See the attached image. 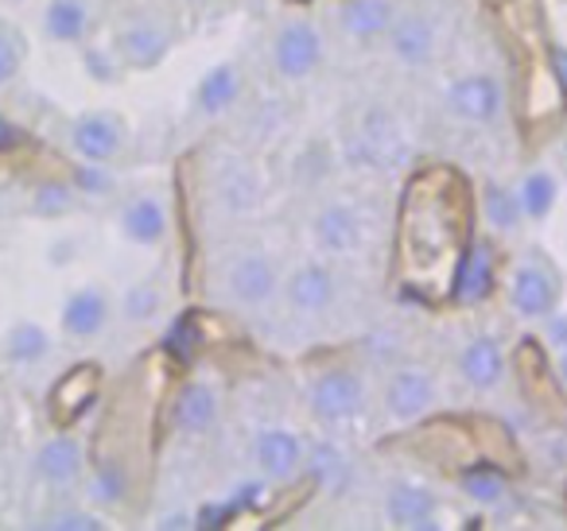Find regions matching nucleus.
Masks as SVG:
<instances>
[{
  "instance_id": "nucleus-7",
  "label": "nucleus",
  "mask_w": 567,
  "mask_h": 531,
  "mask_svg": "<svg viewBox=\"0 0 567 531\" xmlns=\"http://www.w3.org/2000/svg\"><path fill=\"white\" fill-rule=\"evenodd\" d=\"M447 105L458 121L486 125L502 113V86L489 74H463L447 86Z\"/></svg>"
},
{
  "instance_id": "nucleus-2",
  "label": "nucleus",
  "mask_w": 567,
  "mask_h": 531,
  "mask_svg": "<svg viewBox=\"0 0 567 531\" xmlns=\"http://www.w3.org/2000/svg\"><path fill=\"white\" fill-rule=\"evenodd\" d=\"M509 303L520 319H548L559 303V280L548 260L520 257L509 275Z\"/></svg>"
},
{
  "instance_id": "nucleus-30",
  "label": "nucleus",
  "mask_w": 567,
  "mask_h": 531,
  "mask_svg": "<svg viewBox=\"0 0 567 531\" xmlns=\"http://www.w3.org/2000/svg\"><path fill=\"white\" fill-rule=\"evenodd\" d=\"M121 497H125V473H121V469L110 461V466H102L94 477H90L86 500H90V504L113 508V504H121Z\"/></svg>"
},
{
  "instance_id": "nucleus-32",
  "label": "nucleus",
  "mask_w": 567,
  "mask_h": 531,
  "mask_svg": "<svg viewBox=\"0 0 567 531\" xmlns=\"http://www.w3.org/2000/svg\"><path fill=\"white\" fill-rule=\"evenodd\" d=\"M113 187H117V183L105 171V164H82L79 171H74V190L86 198H110Z\"/></svg>"
},
{
  "instance_id": "nucleus-27",
  "label": "nucleus",
  "mask_w": 567,
  "mask_h": 531,
  "mask_svg": "<svg viewBox=\"0 0 567 531\" xmlns=\"http://www.w3.org/2000/svg\"><path fill=\"white\" fill-rule=\"evenodd\" d=\"M32 210L40 218L55 221V218H66L74 210V183H63V179H48L32 190Z\"/></svg>"
},
{
  "instance_id": "nucleus-40",
  "label": "nucleus",
  "mask_w": 567,
  "mask_h": 531,
  "mask_svg": "<svg viewBox=\"0 0 567 531\" xmlns=\"http://www.w3.org/2000/svg\"><path fill=\"white\" fill-rule=\"evenodd\" d=\"M556 376H559V384L567 388V350L559 353V361H556Z\"/></svg>"
},
{
  "instance_id": "nucleus-5",
  "label": "nucleus",
  "mask_w": 567,
  "mask_h": 531,
  "mask_svg": "<svg viewBox=\"0 0 567 531\" xmlns=\"http://www.w3.org/2000/svg\"><path fill=\"white\" fill-rule=\"evenodd\" d=\"M71 144L82 156V164H110L121 152V144H125V125H121V117L110 110L82 113L71 128Z\"/></svg>"
},
{
  "instance_id": "nucleus-33",
  "label": "nucleus",
  "mask_w": 567,
  "mask_h": 531,
  "mask_svg": "<svg viewBox=\"0 0 567 531\" xmlns=\"http://www.w3.org/2000/svg\"><path fill=\"white\" fill-rule=\"evenodd\" d=\"M20 63H24V48H20L17 32H12V28H0V90L17 82Z\"/></svg>"
},
{
  "instance_id": "nucleus-22",
  "label": "nucleus",
  "mask_w": 567,
  "mask_h": 531,
  "mask_svg": "<svg viewBox=\"0 0 567 531\" xmlns=\"http://www.w3.org/2000/svg\"><path fill=\"white\" fill-rule=\"evenodd\" d=\"M90 28V12L82 0H48L43 9V32H48L51 43H82Z\"/></svg>"
},
{
  "instance_id": "nucleus-4",
  "label": "nucleus",
  "mask_w": 567,
  "mask_h": 531,
  "mask_svg": "<svg viewBox=\"0 0 567 531\" xmlns=\"http://www.w3.org/2000/svg\"><path fill=\"white\" fill-rule=\"evenodd\" d=\"M280 288V272L265 252H241L226 268V291L241 306H265Z\"/></svg>"
},
{
  "instance_id": "nucleus-8",
  "label": "nucleus",
  "mask_w": 567,
  "mask_h": 531,
  "mask_svg": "<svg viewBox=\"0 0 567 531\" xmlns=\"http://www.w3.org/2000/svg\"><path fill=\"white\" fill-rule=\"evenodd\" d=\"M435 20L424 12H409V17H396L389 28V51L401 66H427L435 55Z\"/></svg>"
},
{
  "instance_id": "nucleus-39",
  "label": "nucleus",
  "mask_w": 567,
  "mask_h": 531,
  "mask_svg": "<svg viewBox=\"0 0 567 531\" xmlns=\"http://www.w3.org/2000/svg\"><path fill=\"white\" fill-rule=\"evenodd\" d=\"M551 59H556V71H559V79H564V86H567V51L556 48V51H551Z\"/></svg>"
},
{
  "instance_id": "nucleus-25",
  "label": "nucleus",
  "mask_w": 567,
  "mask_h": 531,
  "mask_svg": "<svg viewBox=\"0 0 567 531\" xmlns=\"http://www.w3.org/2000/svg\"><path fill=\"white\" fill-rule=\"evenodd\" d=\"M97 392V368L82 365L74 373H66V381L55 384V415L59 419H74L79 412H86V404Z\"/></svg>"
},
{
  "instance_id": "nucleus-37",
  "label": "nucleus",
  "mask_w": 567,
  "mask_h": 531,
  "mask_svg": "<svg viewBox=\"0 0 567 531\" xmlns=\"http://www.w3.org/2000/svg\"><path fill=\"white\" fill-rule=\"evenodd\" d=\"M548 342L556 345L559 353L567 350V314H556V311L548 314Z\"/></svg>"
},
{
  "instance_id": "nucleus-3",
  "label": "nucleus",
  "mask_w": 567,
  "mask_h": 531,
  "mask_svg": "<svg viewBox=\"0 0 567 531\" xmlns=\"http://www.w3.org/2000/svg\"><path fill=\"white\" fill-rule=\"evenodd\" d=\"M323 59V35L308 20H288L272 40V66L280 79H308Z\"/></svg>"
},
{
  "instance_id": "nucleus-36",
  "label": "nucleus",
  "mask_w": 567,
  "mask_h": 531,
  "mask_svg": "<svg viewBox=\"0 0 567 531\" xmlns=\"http://www.w3.org/2000/svg\"><path fill=\"white\" fill-rule=\"evenodd\" d=\"M82 66H86V74L94 82H102V86H110V82H117V74H121V66L110 59V51H102V48H90L86 55H82Z\"/></svg>"
},
{
  "instance_id": "nucleus-15",
  "label": "nucleus",
  "mask_w": 567,
  "mask_h": 531,
  "mask_svg": "<svg viewBox=\"0 0 567 531\" xmlns=\"http://www.w3.org/2000/svg\"><path fill=\"white\" fill-rule=\"evenodd\" d=\"M435 512H440V500L432 489L424 485H393L385 497V516L396 528H416V531H432L435 528Z\"/></svg>"
},
{
  "instance_id": "nucleus-9",
  "label": "nucleus",
  "mask_w": 567,
  "mask_h": 531,
  "mask_svg": "<svg viewBox=\"0 0 567 531\" xmlns=\"http://www.w3.org/2000/svg\"><path fill=\"white\" fill-rule=\"evenodd\" d=\"M252 458H257L260 473L272 481H292L303 466V446L292 430L284 427H265L252 442Z\"/></svg>"
},
{
  "instance_id": "nucleus-18",
  "label": "nucleus",
  "mask_w": 567,
  "mask_h": 531,
  "mask_svg": "<svg viewBox=\"0 0 567 531\" xmlns=\"http://www.w3.org/2000/svg\"><path fill=\"white\" fill-rule=\"evenodd\" d=\"M214 419H218V392L203 381L183 384L179 396H175V407H172L175 430H183V435H198V430H206Z\"/></svg>"
},
{
  "instance_id": "nucleus-10",
  "label": "nucleus",
  "mask_w": 567,
  "mask_h": 531,
  "mask_svg": "<svg viewBox=\"0 0 567 531\" xmlns=\"http://www.w3.org/2000/svg\"><path fill=\"white\" fill-rule=\"evenodd\" d=\"M110 314H113V306L102 288H79L74 295H66L63 314H59V326H63L66 337L86 342V337H97L105 326H110Z\"/></svg>"
},
{
  "instance_id": "nucleus-17",
  "label": "nucleus",
  "mask_w": 567,
  "mask_h": 531,
  "mask_svg": "<svg viewBox=\"0 0 567 531\" xmlns=\"http://www.w3.org/2000/svg\"><path fill=\"white\" fill-rule=\"evenodd\" d=\"M393 0H342L339 28L358 43H373L393 28Z\"/></svg>"
},
{
  "instance_id": "nucleus-38",
  "label": "nucleus",
  "mask_w": 567,
  "mask_h": 531,
  "mask_svg": "<svg viewBox=\"0 0 567 531\" xmlns=\"http://www.w3.org/2000/svg\"><path fill=\"white\" fill-rule=\"evenodd\" d=\"M20 144V128L12 125L9 117H0V152H9V148H17Z\"/></svg>"
},
{
  "instance_id": "nucleus-16",
  "label": "nucleus",
  "mask_w": 567,
  "mask_h": 531,
  "mask_svg": "<svg viewBox=\"0 0 567 531\" xmlns=\"http://www.w3.org/2000/svg\"><path fill=\"white\" fill-rule=\"evenodd\" d=\"M458 373H463V381L478 392L497 388L505 376V357H502L497 337L482 334V337H474V342H466L463 353H458Z\"/></svg>"
},
{
  "instance_id": "nucleus-29",
  "label": "nucleus",
  "mask_w": 567,
  "mask_h": 531,
  "mask_svg": "<svg viewBox=\"0 0 567 531\" xmlns=\"http://www.w3.org/2000/svg\"><path fill=\"white\" fill-rule=\"evenodd\" d=\"M159 314V291L152 283H133V288L121 295V319L133 322V326H148Z\"/></svg>"
},
{
  "instance_id": "nucleus-31",
  "label": "nucleus",
  "mask_w": 567,
  "mask_h": 531,
  "mask_svg": "<svg viewBox=\"0 0 567 531\" xmlns=\"http://www.w3.org/2000/svg\"><path fill=\"white\" fill-rule=\"evenodd\" d=\"M308 461H311V477H316L319 485H327V489H334V485L347 477V458H342L334 446H327V442H319V446H311V454H308Z\"/></svg>"
},
{
  "instance_id": "nucleus-1",
  "label": "nucleus",
  "mask_w": 567,
  "mask_h": 531,
  "mask_svg": "<svg viewBox=\"0 0 567 531\" xmlns=\"http://www.w3.org/2000/svg\"><path fill=\"white\" fill-rule=\"evenodd\" d=\"M308 404L319 423L334 427V423H350L362 415L365 388H362V381H358V373H350V368H327V373H319L316 384H311Z\"/></svg>"
},
{
  "instance_id": "nucleus-28",
  "label": "nucleus",
  "mask_w": 567,
  "mask_h": 531,
  "mask_svg": "<svg viewBox=\"0 0 567 531\" xmlns=\"http://www.w3.org/2000/svg\"><path fill=\"white\" fill-rule=\"evenodd\" d=\"M458 485H463V492L474 500V504H502L505 492H509V485H505V477L497 473V469H466L463 477H458Z\"/></svg>"
},
{
  "instance_id": "nucleus-21",
  "label": "nucleus",
  "mask_w": 567,
  "mask_h": 531,
  "mask_svg": "<svg viewBox=\"0 0 567 531\" xmlns=\"http://www.w3.org/2000/svg\"><path fill=\"white\" fill-rule=\"evenodd\" d=\"M494 295V257L482 241L471 244L463 268H458L455 280V299L458 303H482V299Z\"/></svg>"
},
{
  "instance_id": "nucleus-14",
  "label": "nucleus",
  "mask_w": 567,
  "mask_h": 531,
  "mask_svg": "<svg viewBox=\"0 0 567 531\" xmlns=\"http://www.w3.org/2000/svg\"><path fill=\"white\" fill-rule=\"evenodd\" d=\"M82 469H86V454H82V442L74 435H55L35 454V473L55 489H71L82 477Z\"/></svg>"
},
{
  "instance_id": "nucleus-23",
  "label": "nucleus",
  "mask_w": 567,
  "mask_h": 531,
  "mask_svg": "<svg viewBox=\"0 0 567 531\" xmlns=\"http://www.w3.org/2000/svg\"><path fill=\"white\" fill-rule=\"evenodd\" d=\"M559 198V183L551 171H544V167H536V171H525L517 183V202H520V214H525L528 221H544L551 214V206H556Z\"/></svg>"
},
{
  "instance_id": "nucleus-11",
  "label": "nucleus",
  "mask_w": 567,
  "mask_h": 531,
  "mask_svg": "<svg viewBox=\"0 0 567 531\" xmlns=\"http://www.w3.org/2000/svg\"><path fill=\"white\" fill-rule=\"evenodd\" d=\"M117 51L128 66L136 71H148V66L164 63V55L172 51V35L159 20H133V24L121 28Z\"/></svg>"
},
{
  "instance_id": "nucleus-12",
  "label": "nucleus",
  "mask_w": 567,
  "mask_h": 531,
  "mask_svg": "<svg viewBox=\"0 0 567 531\" xmlns=\"http://www.w3.org/2000/svg\"><path fill=\"white\" fill-rule=\"evenodd\" d=\"M311 237L323 252L331 257H347L362 244V221H358L354 206H342V202H331L316 214L311 221Z\"/></svg>"
},
{
  "instance_id": "nucleus-20",
  "label": "nucleus",
  "mask_w": 567,
  "mask_h": 531,
  "mask_svg": "<svg viewBox=\"0 0 567 531\" xmlns=\"http://www.w3.org/2000/svg\"><path fill=\"white\" fill-rule=\"evenodd\" d=\"M237 97H241V74H237L234 63H218L214 71L203 74V82H198L195 110L203 113V117H221V113L234 110Z\"/></svg>"
},
{
  "instance_id": "nucleus-24",
  "label": "nucleus",
  "mask_w": 567,
  "mask_h": 531,
  "mask_svg": "<svg viewBox=\"0 0 567 531\" xmlns=\"http://www.w3.org/2000/svg\"><path fill=\"white\" fill-rule=\"evenodd\" d=\"M482 218H486V226L494 229V233L509 237L520 229V202H517V190L502 187V183H486L482 187Z\"/></svg>"
},
{
  "instance_id": "nucleus-6",
  "label": "nucleus",
  "mask_w": 567,
  "mask_h": 531,
  "mask_svg": "<svg viewBox=\"0 0 567 531\" xmlns=\"http://www.w3.org/2000/svg\"><path fill=\"white\" fill-rule=\"evenodd\" d=\"M435 404V381L427 368L420 365H404L389 376L385 388V412L393 415L396 423H412L420 415H427Z\"/></svg>"
},
{
  "instance_id": "nucleus-13",
  "label": "nucleus",
  "mask_w": 567,
  "mask_h": 531,
  "mask_svg": "<svg viewBox=\"0 0 567 531\" xmlns=\"http://www.w3.org/2000/svg\"><path fill=\"white\" fill-rule=\"evenodd\" d=\"M288 303H292L296 314H308V319H316V314H323L327 306L334 303V275L331 268L323 264H300L292 275H288Z\"/></svg>"
},
{
  "instance_id": "nucleus-35",
  "label": "nucleus",
  "mask_w": 567,
  "mask_h": 531,
  "mask_svg": "<svg viewBox=\"0 0 567 531\" xmlns=\"http://www.w3.org/2000/svg\"><path fill=\"white\" fill-rule=\"evenodd\" d=\"M43 528L51 531H97L102 528V520H97L94 512H79V508H63V512L48 516V523Z\"/></svg>"
},
{
  "instance_id": "nucleus-19",
  "label": "nucleus",
  "mask_w": 567,
  "mask_h": 531,
  "mask_svg": "<svg viewBox=\"0 0 567 531\" xmlns=\"http://www.w3.org/2000/svg\"><path fill=\"white\" fill-rule=\"evenodd\" d=\"M121 233L133 244H159L167 237V206L156 195H141L121 210Z\"/></svg>"
},
{
  "instance_id": "nucleus-26",
  "label": "nucleus",
  "mask_w": 567,
  "mask_h": 531,
  "mask_svg": "<svg viewBox=\"0 0 567 531\" xmlns=\"http://www.w3.org/2000/svg\"><path fill=\"white\" fill-rule=\"evenodd\" d=\"M51 353V337L43 326H35V322H17V326L9 330V357L17 361V365H35V361H43Z\"/></svg>"
},
{
  "instance_id": "nucleus-34",
  "label": "nucleus",
  "mask_w": 567,
  "mask_h": 531,
  "mask_svg": "<svg viewBox=\"0 0 567 531\" xmlns=\"http://www.w3.org/2000/svg\"><path fill=\"white\" fill-rule=\"evenodd\" d=\"M221 198H226L229 210H249V206H257V198H260L257 179H252L249 171H237L234 179H226V187H221Z\"/></svg>"
}]
</instances>
